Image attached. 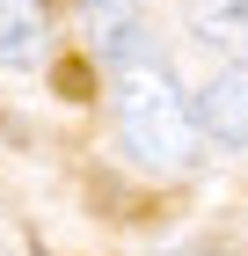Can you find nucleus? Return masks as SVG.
Segmentation results:
<instances>
[{"mask_svg":"<svg viewBox=\"0 0 248 256\" xmlns=\"http://www.w3.org/2000/svg\"><path fill=\"white\" fill-rule=\"evenodd\" d=\"M197 118H205V132L219 139V146H248V59H227L205 80Z\"/></svg>","mask_w":248,"mask_h":256,"instance_id":"f03ea898","label":"nucleus"},{"mask_svg":"<svg viewBox=\"0 0 248 256\" xmlns=\"http://www.w3.org/2000/svg\"><path fill=\"white\" fill-rule=\"evenodd\" d=\"M117 132L146 161L153 176H183L197 168V146H205V118L197 102L175 88V74L161 59H132L117 66Z\"/></svg>","mask_w":248,"mask_h":256,"instance_id":"f257e3e1","label":"nucleus"},{"mask_svg":"<svg viewBox=\"0 0 248 256\" xmlns=\"http://www.w3.org/2000/svg\"><path fill=\"white\" fill-rule=\"evenodd\" d=\"M80 15H88V37L110 66H132L139 59V8L132 0H80Z\"/></svg>","mask_w":248,"mask_h":256,"instance_id":"39448f33","label":"nucleus"},{"mask_svg":"<svg viewBox=\"0 0 248 256\" xmlns=\"http://www.w3.org/2000/svg\"><path fill=\"white\" fill-rule=\"evenodd\" d=\"M183 22H190V44L227 59H248V0H183Z\"/></svg>","mask_w":248,"mask_h":256,"instance_id":"7ed1b4c3","label":"nucleus"},{"mask_svg":"<svg viewBox=\"0 0 248 256\" xmlns=\"http://www.w3.org/2000/svg\"><path fill=\"white\" fill-rule=\"evenodd\" d=\"M44 37H51V15L44 0H0V66H44Z\"/></svg>","mask_w":248,"mask_h":256,"instance_id":"20e7f679","label":"nucleus"}]
</instances>
